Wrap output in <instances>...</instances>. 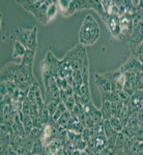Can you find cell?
<instances>
[{"mask_svg":"<svg viewBox=\"0 0 143 155\" xmlns=\"http://www.w3.org/2000/svg\"><path fill=\"white\" fill-rule=\"evenodd\" d=\"M32 155H45L46 154V147L44 146L42 140H36L33 144V147L31 149Z\"/></svg>","mask_w":143,"mask_h":155,"instance_id":"cell-18","label":"cell"},{"mask_svg":"<svg viewBox=\"0 0 143 155\" xmlns=\"http://www.w3.org/2000/svg\"><path fill=\"white\" fill-rule=\"evenodd\" d=\"M27 51V48L25 46H23L22 44H20L19 41H15L14 44V51H12V58L17 59V58H23L25 53Z\"/></svg>","mask_w":143,"mask_h":155,"instance_id":"cell-15","label":"cell"},{"mask_svg":"<svg viewBox=\"0 0 143 155\" xmlns=\"http://www.w3.org/2000/svg\"><path fill=\"white\" fill-rule=\"evenodd\" d=\"M63 150V145L57 140H55L46 147V155H61Z\"/></svg>","mask_w":143,"mask_h":155,"instance_id":"cell-12","label":"cell"},{"mask_svg":"<svg viewBox=\"0 0 143 155\" xmlns=\"http://www.w3.org/2000/svg\"><path fill=\"white\" fill-rule=\"evenodd\" d=\"M140 55H143V41L139 45V46H138L134 56H140Z\"/></svg>","mask_w":143,"mask_h":155,"instance_id":"cell-34","label":"cell"},{"mask_svg":"<svg viewBox=\"0 0 143 155\" xmlns=\"http://www.w3.org/2000/svg\"><path fill=\"white\" fill-rule=\"evenodd\" d=\"M137 90L143 91V71L137 74Z\"/></svg>","mask_w":143,"mask_h":155,"instance_id":"cell-31","label":"cell"},{"mask_svg":"<svg viewBox=\"0 0 143 155\" xmlns=\"http://www.w3.org/2000/svg\"><path fill=\"white\" fill-rule=\"evenodd\" d=\"M76 12H77V7H76V1H75V0H72V1H71V4H70V7H69V11H67L66 17L73 16V15H74Z\"/></svg>","mask_w":143,"mask_h":155,"instance_id":"cell-32","label":"cell"},{"mask_svg":"<svg viewBox=\"0 0 143 155\" xmlns=\"http://www.w3.org/2000/svg\"><path fill=\"white\" fill-rule=\"evenodd\" d=\"M100 35H101V29H100L99 23L91 15H87L80 27L79 34H78L80 45H82L83 47L92 46L97 41Z\"/></svg>","mask_w":143,"mask_h":155,"instance_id":"cell-1","label":"cell"},{"mask_svg":"<svg viewBox=\"0 0 143 155\" xmlns=\"http://www.w3.org/2000/svg\"><path fill=\"white\" fill-rule=\"evenodd\" d=\"M120 21V30H121V35L127 36L131 32L134 26V20H133V15L130 12H125L121 17H119Z\"/></svg>","mask_w":143,"mask_h":155,"instance_id":"cell-6","label":"cell"},{"mask_svg":"<svg viewBox=\"0 0 143 155\" xmlns=\"http://www.w3.org/2000/svg\"><path fill=\"white\" fill-rule=\"evenodd\" d=\"M122 107H124V102L122 101H116L111 102V111H112V117H117L119 118L121 114Z\"/></svg>","mask_w":143,"mask_h":155,"instance_id":"cell-22","label":"cell"},{"mask_svg":"<svg viewBox=\"0 0 143 155\" xmlns=\"http://www.w3.org/2000/svg\"><path fill=\"white\" fill-rule=\"evenodd\" d=\"M84 111L85 113L87 114V116L89 117V119L94 122V124H99L101 123L103 121V116H102V113L100 110H97V107H94V102H89L88 104L84 106Z\"/></svg>","mask_w":143,"mask_h":155,"instance_id":"cell-7","label":"cell"},{"mask_svg":"<svg viewBox=\"0 0 143 155\" xmlns=\"http://www.w3.org/2000/svg\"><path fill=\"white\" fill-rule=\"evenodd\" d=\"M124 141H125V136L122 134V132H118L117 137H116V144H115V147H114V149L112 150V151H117V150H122V149H124Z\"/></svg>","mask_w":143,"mask_h":155,"instance_id":"cell-24","label":"cell"},{"mask_svg":"<svg viewBox=\"0 0 143 155\" xmlns=\"http://www.w3.org/2000/svg\"><path fill=\"white\" fill-rule=\"evenodd\" d=\"M138 60H139L140 62H141V64H143V55H140V56H136Z\"/></svg>","mask_w":143,"mask_h":155,"instance_id":"cell-37","label":"cell"},{"mask_svg":"<svg viewBox=\"0 0 143 155\" xmlns=\"http://www.w3.org/2000/svg\"><path fill=\"white\" fill-rule=\"evenodd\" d=\"M54 1H48V0H45L44 3L42 4V6L39 7V12H36V15L34 17L36 18L37 21L42 24H48L47 22V12H48V7L51 5Z\"/></svg>","mask_w":143,"mask_h":155,"instance_id":"cell-11","label":"cell"},{"mask_svg":"<svg viewBox=\"0 0 143 155\" xmlns=\"http://www.w3.org/2000/svg\"><path fill=\"white\" fill-rule=\"evenodd\" d=\"M42 134H43V128L41 127H36L34 126L32 128V130L30 131V134H28V137L31 141L36 142V140H39L42 137Z\"/></svg>","mask_w":143,"mask_h":155,"instance_id":"cell-23","label":"cell"},{"mask_svg":"<svg viewBox=\"0 0 143 155\" xmlns=\"http://www.w3.org/2000/svg\"><path fill=\"white\" fill-rule=\"evenodd\" d=\"M37 48V27H32L31 33H30L28 42H27V49L36 51Z\"/></svg>","mask_w":143,"mask_h":155,"instance_id":"cell-16","label":"cell"},{"mask_svg":"<svg viewBox=\"0 0 143 155\" xmlns=\"http://www.w3.org/2000/svg\"><path fill=\"white\" fill-rule=\"evenodd\" d=\"M109 121H110L111 126L113 127L115 130H116L117 132H121L122 128H124V125H122L121 120H120L119 118H117V117H112Z\"/></svg>","mask_w":143,"mask_h":155,"instance_id":"cell-25","label":"cell"},{"mask_svg":"<svg viewBox=\"0 0 143 155\" xmlns=\"http://www.w3.org/2000/svg\"><path fill=\"white\" fill-rule=\"evenodd\" d=\"M86 50L82 45H78L75 47L74 49L71 50L70 52H67L64 59L67 60L69 62H72L74 60H79V59H86Z\"/></svg>","mask_w":143,"mask_h":155,"instance_id":"cell-8","label":"cell"},{"mask_svg":"<svg viewBox=\"0 0 143 155\" xmlns=\"http://www.w3.org/2000/svg\"><path fill=\"white\" fill-rule=\"evenodd\" d=\"M34 57H36V51L33 50H29L27 49L26 53H25L24 57L21 60V65L24 66H29V67H33L34 63Z\"/></svg>","mask_w":143,"mask_h":155,"instance_id":"cell-14","label":"cell"},{"mask_svg":"<svg viewBox=\"0 0 143 155\" xmlns=\"http://www.w3.org/2000/svg\"><path fill=\"white\" fill-rule=\"evenodd\" d=\"M130 155H143V152H140V151H138V152H133V153H131Z\"/></svg>","mask_w":143,"mask_h":155,"instance_id":"cell-38","label":"cell"},{"mask_svg":"<svg viewBox=\"0 0 143 155\" xmlns=\"http://www.w3.org/2000/svg\"><path fill=\"white\" fill-rule=\"evenodd\" d=\"M138 151L143 152V142H140V143H138Z\"/></svg>","mask_w":143,"mask_h":155,"instance_id":"cell-36","label":"cell"},{"mask_svg":"<svg viewBox=\"0 0 143 155\" xmlns=\"http://www.w3.org/2000/svg\"><path fill=\"white\" fill-rule=\"evenodd\" d=\"M110 155H127L124 150H117V151H112Z\"/></svg>","mask_w":143,"mask_h":155,"instance_id":"cell-35","label":"cell"},{"mask_svg":"<svg viewBox=\"0 0 143 155\" xmlns=\"http://www.w3.org/2000/svg\"><path fill=\"white\" fill-rule=\"evenodd\" d=\"M76 7L78 11H83V9H87V0L83 1V0H78L76 1Z\"/></svg>","mask_w":143,"mask_h":155,"instance_id":"cell-33","label":"cell"},{"mask_svg":"<svg viewBox=\"0 0 143 155\" xmlns=\"http://www.w3.org/2000/svg\"><path fill=\"white\" fill-rule=\"evenodd\" d=\"M133 140H134L135 142H138V143L143 142V126L140 127V128L135 132V136L133 137Z\"/></svg>","mask_w":143,"mask_h":155,"instance_id":"cell-30","label":"cell"},{"mask_svg":"<svg viewBox=\"0 0 143 155\" xmlns=\"http://www.w3.org/2000/svg\"><path fill=\"white\" fill-rule=\"evenodd\" d=\"M94 83L100 89V91L104 92H111L112 91V85L110 81L107 79L103 74H94Z\"/></svg>","mask_w":143,"mask_h":155,"instance_id":"cell-10","label":"cell"},{"mask_svg":"<svg viewBox=\"0 0 143 155\" xmlns=\"http://www.w3.org/2000/svg\"><path fill=\"white\" fill-rule=\"evenodd\" d=\"M57 12H58V4H57V1H54L51 5L48 7V12H47V22L48 23L55 18V16L57 15Z\"/></svg>","mask_w":143,"mask_h":155,"instance_id":"cell-20","label":"cell"},{"mask_svg":"<svg viewBox=\"0 0 143 155\" xmlns=\"http://www.w3.org/2000/svg\"><path fill=\"white\" fill-rule=\"evenodd\" d=\"M125 37H127L128 45L130 47L132 56H134L138 46L143 41V22L134 24L131 32Z\"/></svg>","mask_w":143,"mask_h":155,"instance_id":"cell-2","label":"cell"},{"mask_svg":"<svg viewBox=\"0 0 143 155\" xmlns=\"http://www.w3.org/2000/svg\"><path fill=\"white\" fill-rule=\"evenodd\" d=\"M120 69L124 72L138 74V72L142 71V64L136 56H131L124 64L120 66Z\"/></svg>","mask_w":143,"mask_h":155,"instance_id":"cell-4","label":"cell"},{"mask_svg":"<svg viewBox=\"0 0 143 155\" xmlns=\"http://www.w3.org/2000/svg\"><path fill=\"white\" fill-rule=\"evenodd\" d=\"M17 2L19 4H21L25 11L31 12L33 16H36V12H39V7L44 3V1H42V0H36H36H19Z\"/></svg>","mask_w":143,"mask_h":155,"instance_id":"cell-9","label":"cell"},{"mask_svg":"<svg viewBox=\"0 0 143 155\" xmlns=\"http://www.w3.org/2000/svg\"><path fill=\"white\" fill-rule=\"evenodd\" d=\"M105 24L108 26L110 33L112 34L114 37L117 38H121V30H120V21H119V16L118 15H110L107 17Z\"/></svg>","mask_w":143,"mask_h":155,"instance_id":"cell-3","label":"cell"},{"mask_svg":"<svg viewBox=\"0 0 143 155\" xmlns=\"http://www.w3.org/2000/svg\"><path fill=\"white\" fill-rule=\"evenodd\" d=\"M64 104H66L67 111L72 112L73 110H74L75 106H76V99H75L74 95H73V96H70L69 98L66 99V101H64Z\"/></svg>","mask_w":143,"mask_h":155,"instance_id":"cell-29","label":"cell"},{"mask_svg":"<svg viewBox=\"0 0 143 155\" xmlns=\"http://www.w3.org/2000/svg\"><path fill=\"white\" fill-rule=\"evenodd\" d=\"M60 102H61V101H53L49 102L48 104H46V107H47L48 112H49L50 115H51L52 117L54 116L55 112H56V110H57V107H58Z\"/></svg>","mask_w":143,"mask_h":155,"instance_id":"cell-28","label":"cell"},{"mask_svg":"<svg viewBox=\"0 0 143 155\" xmlns=\"http://www.w3.org/2000/svg\"><path fill=\"white\" fill-rule=\"evenodd\" d=\"M57 4H58V9L60 11L62 15L64 17H66L67 11H69L70 4H71V1H66V0H61V1H57Z\"/></svg>","mask_w":143,"mask_h":155,"instance_id":"cell-27","label":"cell"},{"mask_svg":"<svg viewBox=\"0 0 143 155\" xmlns=\"http://www.w3.org/2000/svg\"><path fill=\"white\" fill-rule=\"evenodd\" d=\"M57 137V129L56 127L51 125V124H47L43 127V134H42V142L45 147H47L50 143L56 140Z\"/></svg>","mask_w":143,"mask_h":155,"instance_id":"cell-5","label":"cell"},{"mask_svg":"<svg viewBox=\"0 0 143 155\" xmlns=\"http://www.w3.org/2000/svg\"><path fill=\"white\" fill-rule=\"evenodd\" d=\"M67 111V109H66V104H64V102H60L59 104V106H58V107H57V110H56V112H55V114H54V116L52 117L53 118V120L54 121H57L60 117L62 116Z\"/></svg>","mask_w":143,"mask_h":155,"instance_id":"cell-26","label":"cell"},{"mask_svg":"<svg viewBox=\"0 0 143 155\" xmlns=\"http://www.w3.org/2000/svg\"><path fill=\"white\" fill-rule=\"evenodd\" d=\"M31 29H23V28H19V30L17 31V41H19L20 44H22L23 46H25L27 48V42H28L30 33H31Z\"/></svg>","mask_w":143,"mask_h":155,"instance_id":"cell-13","label":"cell"},{"mask_svg":"<svg viewBox=\"0 0 143 155\" xmlns=\"http://www.w3.org/2000/svg\"><path fill=\"white\" fill-rule=\"evenodd\" d=\"M72 117H73V115L72 113L70 111H66V113H64L63 115H62L60 118L57 120V124L60 126V127H63V128H66V126H67V124H69V122L71 121V119H72Z\"/></svg>","mask_w":143,"mask_h":155,"instance_id":"cell-21","label":"cell"},{"mask_svg":"<svg viewBox=\"0 0 143 155\" xmlns=\"http://www.w3.org/2000/svg\"><path fill=\"white\" fill-rule=\"evenodd\" d=\"M104 132H105V136H106L107 139L116 137L117 134H118V132L111 126L109 120H104Z\"/></svg>","mask_w":143,"mask_h":155,"instance_id":"cell-19","label":"cell"},{"mask_svg":"<svg viewBox=\"0 0 143 155\" xmlns=\"http://www.w3.org/2000/svg\"><path fill=\"white\" fill-rule=\"evenodd\" d=\"M101 113H102V116H103V120H110L112 118L111 102L102 101Z\"/></svg>","mask_w":143,"mask_h":155,"instance_id":"cell-17","label":"cell"}]
</instances>
